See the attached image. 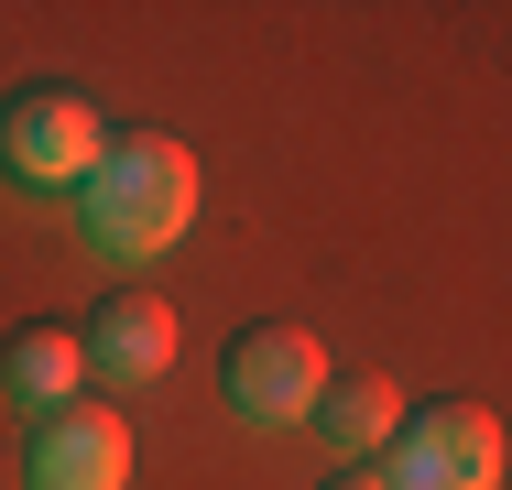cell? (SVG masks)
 Segmentation results:
<instances>
[{
    "label": "cell",
    "instance_id": "obj_1",
    "mask_svg": "<svg viewBox=\"0 0 512 490\" xmlns=\"http://www.w3.org/2000/svg\"><path fill=\"white\" fill-rule=\"evenodd\" d=\"M77 218H88V240H99L109 262L175 251L186 218H197V153L164 142V131H120V142L99 153V175L77 186Z\"/></svg>",
    "mask_w": 512,
    "mask_h": 490
},
{
    "label": "cell",
    "instance_id": "obj_2",
    "mask_svg": "<svg viewBox=\"0 0 512 490\" xmlns=\"http://www.w3.org/2000/svg\"><path fill=\"white\" fill-rule=\"evenodd\" d=\"M109 153V120L88 88H11L0 98V175L11 186H88Z\"/></svg>",
    "mask_w": 512,
    "mask_h": 490
},
{
    "label": "cell",
    "instance_id": "obj_3",
    "mask_svg": "<svg viewBox=\"0 0 512 490\" xmlns=\"http://www.w3.org/2000/svg\"><path fill=\"white\" fill-rule=\"evenodd\" d=\"M382 480L393 490H502V425L480 403H425V414L393 425Z\"/></svg>",
    "mask_w": 512,
    "mask_h": 490
},
{
    "label": "cell",
    "instance_id": "obj_4",
    "mask_svg": "<svg viewBox=\"0 0 512 490\" xmlns=\"http://www.w3.org/2000/svg\"><path fill=\"white\" fill-rule=\"evenodd\" d=\"M218 392H229L240 425H295L316 392H327V349H316L306 327H240L218 349Z\"/></svg>",
    "mask_w": 512,
    "mask_h": 490
},
{
    "label": "cell",
    "instance_id": "obj_5",
    "mask_svg": "<svg viewBox=\"0 0 512 490\" xmlns=\"http://www.w3.org/2000/svg\"><path fill=\"white\" fill-rule=\"evenodd\" d=\"M22 490H131V425H120L109 403L44 414L33 458H22Z\"/></svg>",
    "mask_w": 512,
    "mask_h": 490
},
{
    "label": "cell",
    "instance_id": "obj_6",
    "mask_svg": "<svg viewBox=\"0 0 512 490\" xmlns=\"http://www.w3.org/2000/svg\"><path fill=\"white\" fill-rule=\"evenodd\" d=\"M88 371L99 382H153V371H175V305L153 284H120L88 316Z\"/></svg>",
    "mask_w": 512,
    "mask_h": 490
},
{
    "label": "cell",
    "instance_id": "obj_7",
    "mask_svg": "<svg viewBox=\"0 0 512 490\" xmlns=\"http://www.w3.org/2000/svg\"><path fill=\"white\" fill-rule=\"evenodd\" d=\"M88 382V338L77 327H55V316H33V327H11V349H0V392L11 403H33V414H66Z\"/></svg>",
    "mask_w": 512,
    "mask_h": 490
},
{
    "label": "cell",
    "instance_id": "obj_8",
    "mask_svg": "<svg viewBox=\"0 0 512 490\" xmlns=\"http://www.w3.org/2000/svg\"><path fill=\"white\" fill-rule=\"evenodd\" d=\"M306 425L338 447V458H382L393 425H404V392L382 382V371H327V392L306 403Z\"/></svg>",
    "mask_w": 512,
    "mask_h": 490
},
{
    "label": "cell",
    "instance_id": "obj_9",
    "mask_svg": "<svg viewBox=\"0 0 512 490\" xmlns=\"http://www.w3.org/2000/svg\"><path fill=\"white\" fill-rule=\"evenodd\" d=\"M316 490H393V480H382V469H327Z\"/></svg>",
    "mask_w": 512,
    "mask_h": 490
}]
</instances>
